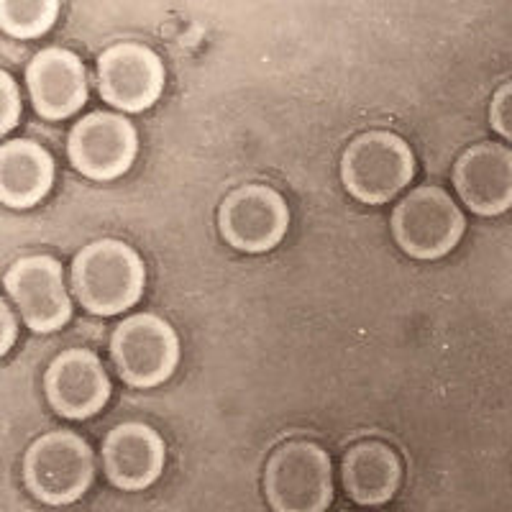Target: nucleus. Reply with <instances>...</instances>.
<instances>
[{"mask_svg": "<svg viewBox=\"0 0 512 512\" xmlns=\"http://www.w3.org/2000/svg\"><path fill=\"white\" fill-rule=\"evenodd\" d=\"M72 295L88 313L113 318L134 308L144 295L146 267L134 246L98 239L72 259Z\"/></svg>", "mask_w": 512, "mask_h": 512, "instance_id": "1", "label": "nucleus"}, {"mask_svg": "<svg viewBox=\"0 0 512 512\" xmlns=\"http://www.w3.org/2000/svg\"><path fill=\"white\" fill-rule=\"evenodd\" d=\"M3 285L34 333H54L72 320V295L54 256H21L8 267Z\"/></svg>", "mask_w": 512, "mask_h": 512, "instance_id": "9", "label": "nucleus"}, {"mask_svg": "<svg viewBox=\"0 0 512 512\" xmlns=\"http://www.w3.org/2000/svg\"><path fill=\"white\" fill-rule=\"evenodd\" d=\"M454 187L474 216L495 218L512 208V149L497 141L469 146L454 164Z\"/></svg>", "mask_w": 512, "mask_h": 512, "instance_id": "13", "label": "nucleus"}, {"mask_svg": "<svg viewBox=\"0 0 512 512\" xmlns=\"http://www.w3.org/2000/svg\"><path fill=\"white\" fill-rule=\"evenodd\" d=\"M290 228V208L282 192L269 185H241L218 208L223 241L244 254H267L280 246Z\"/></svg>", "mask_w": 512, "mask_h": 512, "instance_id": "7", "label": "nucleus"}, {"mask_svg": "<svg viewBox=\"0 0 512 512\" xmlns=\"http://www.w3.org/2000/svg\"><path fill=\"white\" fill-rule=\"evenodd\" d=\"M111 359L128 387L152 390L167 382L180 364V336L154 313L123 318L111 338Z\"/></svg>", "mask_w": 512, "mask_h": 512, "instance_id": "6", "label": "nucleus"}, {"mask_svg": "<svg viewBox=\"0 0 512 512\" xmlns=\"http://www.w3.org/2000/svg\"><path fill=\"white\" fill-rule=\"evenodd\" d=\"M26 88L41 118L64 121L88 103V70L70 49L47 47L26 64Z\"/></svg>", "mask_w": 512, "mask_h": 512, "instance_id": "12", "label": "nucleus"}, {"mask_svg": "<svg viewBox=\"0 0 512 512\" xmlns=\"http://www.w3.org/2000/svg\"><path fill=\"white\" fill-rule=\"evenodd\" d=\"M164 90V64L154 49L136 41H121L98 59V93L121 113L152 108Z\"/></svg>", "mask_w": 512, "mask_h": 512, "instance_id": "10", "label": "nucleus"}, {"mask_svg": "<svg viewBox=\"0 0 512 512\" xmlns=\"http://www.w3.org/2000/svg\"><path fill=\"white\" fill-rule=\"evenodd\" d=\"M341 482L359 505H382L392 500L402 482V464L395 448L382 441H361L351 446L341 464Z\"/></svg>", "mask_w": 512, "mask_h": 512, "instance_id": "16", "label": "nucleus"}, {"mask_svg": "<svg viewBox=\"0 0 512 512\" xmlns=\"http://www.w3.org/2000/svg\"><path fill=\"white\" fill-rule=\"evenodd\" d=\"M0 323H3V341H0V354H8V351H11V346L16 344V333H18V328H16V315L11 313V308H8V303L6 300H3V303H0Z\"/></svg>", "mask_w": 512, "mask_h": 512, "instance_id": "20", "label": "nucleus"}, {"mask_svg": "<svg viewBox=\"0 0 512 512\" xmlns=\"http://www.w3.org/2000/svg\"><path fill=\"white\" fill-rule=\"evenodd\" d=\"M264 492L274 512H326L333 502V464L313 441L282 443L267 461Z\"/></svg>", "mask_w": 512, "mask_h": 512, "instance_id": "4", "label": "nucleus"}, {"mask_svg": "<svg viewBox=\"0 0 512 512\" xmlns=\"http://www.w3.org/2000/svg\"><path fill=\"white\" fill-rule=\"evenodd\" d=\"M44 392L54 413L67 420H85L108 405L113 384L93 351L67 349L54 356L44 372Z\"/></svg>", "mask_w": 512, "mask_h": 512, "instance_id": "11", "label": "nucleus"}, {"mask_svg": "<svg viewBox=\"0 0 512 512\" xmlns=\"http://www.w3.org/2000/svg\"><path fill=\"white\" fill-rule=\"evenodd\" d=\"M415 177V154L392 131L359 134L341 154V182L364 205L395 200Z\"/></svg>", "mask_w": 512, "mask_h": 512, "instance_id": "2", "label": "nucleus"}, {"mask_svg": "<svg viewBox=\"0 0 512 512\" xmlns=\"http://www.w3.org/2000/svg\"><path fill=\"white\" fill-rule=\"evenodd\" d=\"M139 154L136 126L121 113L95 111L72 126L67 157L88 180H118L134 167Z\"/></svg>", "mask_w": 512, "mask_h": 512, "instance_id": "8", "label": "nucleus"}, {"mask_svg": "<svg viewBox=\"0 0 512 512\" xmlns=\"http://www.w3.org/2000/svg\"><path fill=\"white\" fill-rule=\"evenodd\" d=\"M167 446L152 425L131 420L116 425L103 443L105 474L126 492L152 487L164 472Z\"/></svg>", "mask_w": 512, "mask_h": 512, "instance_id": "14", "label": "nucleus"}, {"mask_svg": "<svg viewBox=\"0 0 512 512\" xmlns=\"http://www.w3.org/2000/svg\"><path fill=\"white\" fill-rule=\"evenodd\" d=\"M59 16V0H0V26L13 39H39Z\"/></svg>", "mask_w": 512, "mask_h": 512, "instance_id": "17", "label": "nucleus"}, {"mask_svg": "<svg viewBox=\"0 0 512 512\" xmlns=\"http://www.w3.org/2000/svg\"><path fill=\"white\" fill-rule=\"evenodd\" d=\"M54 185V159L31 139H11L0 146V200L6 208H34Z\"/></svg>", "mask_w": 512, "mask_h": 512, "instance_id": "15", "label": "nucleus"}, {"mask_svg": "<svg viewBox=\"0 0 512 512\" xmlns=\"http://www.w3.org/2000/svg\"><path fill=\"white\" fill-rule=\"evenodd\" d=\"M24 479L31 495L44 505H72L95 482L93 448L72 431L44 433L26 451Z\"/></svg>", "mask_w": 512, "mask_h": 512, "instance_id": "3", "label": "nucleus"}, {"mask_svg": "<svg viewBox=\"0 0 512 512\" xmlns=\"http://www.w3.org/2000/svg\"><path fill=\"white\" fill-rule=\"evenodd\" d=\"M489 123L502 139L512 144V80L502 82L489 103Z\"/></svg>", "mask_w": 512, "mask_h": 512, "instance_id": "18", "label": "nucleus"}, {"mask_svg": "<svg viewBox=\"0 0 512 512\" xmlns=\"http://www.w3.org/2000/svg\"><path fill=\"white\" fill-rule=\"evenodd\" d=\"M464 231V213L443 187H418L392 210V236L397 246L418 262H436L451 254Z\"/></svg>", "mask_w": 512, "mask_h": 512, "instance_id": "5", "label": "nucleus"}, {"mask_svg": "<svg viewBox=\"0 0 512 512\" xmlns=\"http://www.w3.org/2000/svg\"><path fill=\"white\" fill-rule=\"evenodd\" d=\"M0 90H3V134H11L21 118V93L11 72H0Z\"/></svg>", "mask_w": 512, "mask_h": 512, "instance_id": "19", "label": "nucleus"}]
</instances>
